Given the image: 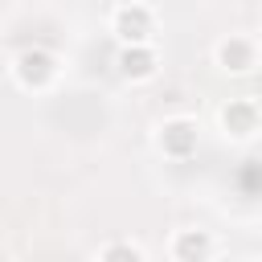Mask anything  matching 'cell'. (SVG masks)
Segmentation results:
<instances>
[{
	"instance_id": "cell-1",
	"label": "cell",
	"mask_w": 262,
	"mask_h": 262,
	"mask_svg": "<svg viewBox=\"0 0 262 262\" xmlns=\"http://www.w3.org/2000/svg\"><path fill=\"white\" fill-rule=\"evenodd\" d=\"M106 262H139V254H135V250H111Z\"/></svg>"
}]
</instances>
